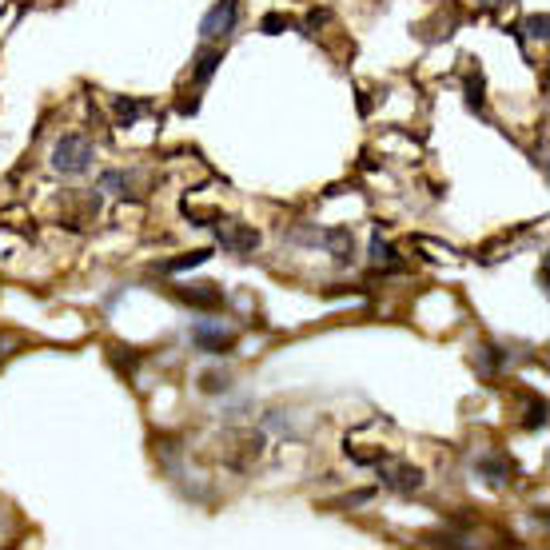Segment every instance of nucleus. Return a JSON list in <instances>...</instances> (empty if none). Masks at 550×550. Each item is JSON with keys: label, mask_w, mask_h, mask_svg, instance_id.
I'll list each match as a JSON object with an SVG mask.
<instances>
[{"label": "nucleus", "mask_w": 550, "mask_h": 550, "mask_svg": "<svg viewBox=\"0 0 550 550\" xmlns=\"http://www.w3.org/2000/svg\"><path fill=\"white\" fill-rule=\"evenodd\" d=\"M383 483L391 487V491H399V495L419 491V487H423V471H419V467H395V471H383Z\"/></svg>", "instance_id": "5"}, {"label": "nucleus", "mask_w": 550, "mask_h": 550, "mask_svg": "<svg viewBox=\"0 0 550 550\" xmlns=\"http://www.w3.org/2000/svg\"><path fill=\"white\" fill-rule=\"evenodd\" d=\"M200 379H204V383H200L204 391H220V395L231 391V375H228V371H204Z\"/></svg>", "instance_id": "9"}, {"label": "nucleus", "mask_w": 550, "mask_h": 550, "mask_svg": "<svg viewBox=\"0 0 550 550\" xmlns=\"http://www.w3.org/2000/svg\"><path fill=\"white\" fill-rule=\"evenodd\" d=\"M212 252H192V255H179V260H168L160 263V271H188V268H200V263H208Z\"/></svg>", "instance_id": "8"}, {"label": "nucleus", "mask_w": 550, "mask_h": 550, "mask_svg": "<svg viewBox=\"0 0 550 550\" xmlns=\"http://www.w3.org/2000/svg\"><path fill=\"white\" fill-rule=\"evenodd\" d=\"M283 29H291V21L288 16H263V32H268V37H275V32H283Z\"/></svg>", "instance_id": "13"}, {"label": "nucleus", "mask_w": 550, "mask_h": 550, "mask_svg": "<svg viewBox=\"0 0 550 550\" xmlns=\"http://www.w3.org/2000/svg\"><path fill=\"white\" fill-rule=\"evenodd\" d=\"M148 108H152L148 100H132V96H120V100H116V124H120V128H132L136 120H140L144 112H148Z\"/></svg>", "instance_id": "7"}, {"label": "nucleus", "mask_w": 550, "mask_h": 550, "mask_svg": "<svg viewBox=\"0 0 550 550\" xmlns=\"http://www.w3.org/2000/svg\"><path fill=\"white\" fill-rule=\"evenodd\" d=\"M467 104L475 112H483V80H479V76H471L467 80Z\"/></svg>", "instance_id": "11"}, {"label": "nucleus", "mask_w": 550, "mask_h": 550, "mask_svg": "<svg viewBox=\"0 0 550 550\" xmlns=\"http://www.w3.org/2000/svg\"><path fill=\"white\" fill-rule=\"evenodd\" d=\"M239 24V0H216V4L208 8V16L200 21V37L204 40H223L231 37Z\"/></svg>", "instance_id": "3"}, {"label": "nucleus", "mask_w": 550, "mask_h": 550, "mask_svg": "<svg viewBox=\"0 0 550 550\" xmlns=\"http://www.w3.org/2000/svg\"><path fill=\"white\" fill-rule=\"evenodd\" d=\"M527 37L530 40H546V12L530 16V21H527Z\"/></svg>", "instance_id": "12"}, {"label": "nucleus", "mask_w": 550, "mask_h": 550, "mask_svg": "<svg viewBox=\"0 0 550 550\" xmlns=\"http://www.w3.org/2000/svg\"><path fill=\"white\" fill-rule=\"evenodd\" d=\"M92 160H96V148H92L88 136H60L56 148H53V168L60 176H84V171L92 168Z\"/></svg>", "instance_id": "1"}, {"label": "nucleus", "mask_w": 550, "mask_h": 550, "mask_svg": "<svg viewBox=\"0 0 550 550\" xmlns=\"http://www.w3.org/2000/svg\"><path fill=\"white\" fill-rule=\"evenodd\" d=\"M216 236H220L223 252H236V255H247L260 247V231L255 228H220L216 223Z\"/></svg>", "instance_id": "4"}, {"label": "nucleus", "mask_w": 550, "mask_h": 550, "mask_svg": "<svg viewBox=\"0 0 550 550\" xmlns=\"http://www.w3.org/2000/svg\"><path fill=\"white\" fill-rule=\"evenodd\" d=\"M220 60H223V48H212V45H204L200 53H196V68H192V76H196V84H200V88L212 80V76H216Z\"/></svg>", "instance_id": "6"}, {"label": "nucleus", "mask_w": 550, "mask_h": 550, "mask_svg": "<svg viewBox=\"0 0 550 550\" xmlns=\"http://www.w3.org/2000/svg\"><path fill=\"white\" fill-rule=\"evenodd\" d=\"M371 263H383V268H391L395 263V247L387 244V239H379V236L371 239Z\"/></svg>", "instance_id": "10"}, {"label": "nucleus", "mask_w": 550, "mask_h": 550, "mask_svg": "<svg viewBox=\"0 0 550 550\" xmlns=\"http://www.w3.org/2000/svg\"><path fill=\"white\" fill-rule=\"evenodd\" d=\"M483 4H506V0H483Z\"/></svg>", "instance_id": "14"}, {"label": "nucleus", "mask_w": 550, "mask_h": 550, "mask_svg": "<svg viewBox=\"0 0 550 550\" xmlns=\"http://www.w3.org/2000/svg\"><path fill=\"white\" fill-rule=\"evenodd\" d=\"M192 343L208 355H231L236 351V335L223 328L220 320H196L192 323Z\"/></svg>", "instance_id": "2"}]
</instances>
